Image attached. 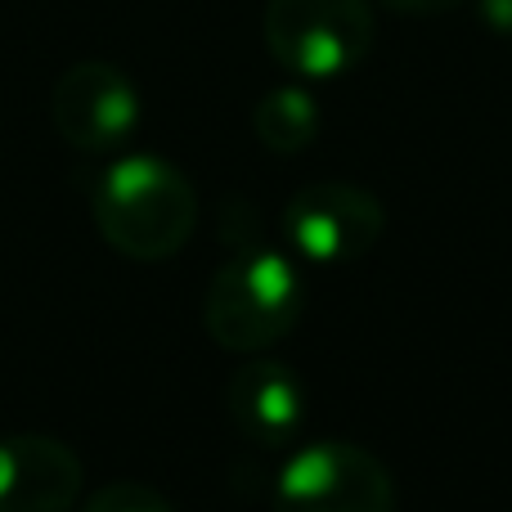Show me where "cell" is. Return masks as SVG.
<instances>
[{"label":"cell","mask_w":512,"mask_h":512,"mask_svg":"<svg viewBox=\"0 0 512 512\" xmlns=\"http://www.w3.org/2000/svg\"><path fill=\"white\" fill-rule=\"evenodd\" d=\"M382 230H387L382 203L369 189L346 185V180L301 185L283 207V239L292 256L306 265H324V270L369 256Z\"/></svg>","instance_id":"obj_5"},{"label":"cell","mask_w":512,"mask_h":512,"mask_svg":"<svg viewBox=\"0 0 512 512\" xmlns=\"http://www.w3.org/2000/svg\"><path fill=\"white\" fill-rule=\"evenodd\" d=\"M54 131L72 144L77 153H113L140 126V95H135L131 77L117 63L104 59H81L54 81L50 95Z\"/></svg>","instance_id":"obj_6"},{"label":"cell","mask_w":512,"mask_h":512,"mask_svg":"<svg viewBox=\"0 0 512 512\" xmlns=\"http://www.w3.org/2000/svg\"><path fill=\"white\" fill-rule=\"evenodd\" d=\"M252 131L279 158L310 149V140L319 135V104L306 86H274L256 99L252 108Z\"/></svg>","instance_id":"obj_9"},{"label":"cell","mask_w":512,"mask_h":512,"mask_svg":"<svg viewBox=\"0 0 512 512\" xmlns=\"http://www.w3.org/2000/svg\"><path fill=\"white\" fill-rule=\"evenodd\" d=\"M265 50L301 81H333L373 50L369 0H265Z\"/></svg>","instance_id":"obj_3"},{"label":"cell","mask_w":512,"mask_h":512,"mask_svg":"<svg viewBox=\"0 0 512 512\" xmlns=\"http://www.w3.org/2000/svg\"><path fill=\"white\" fill-rule=\"evenodd\" d=\"M86 486L81 459L54 436H0V512H72Z\"/></svg>","instance_id":"obj_7"},{"label":"cell","mask_w":512,"mask_h":512,"mask_svg":"<svg viewBox=\"0 0 512 512\" xmlns=\"http://www.w3.org/2000/svg\"><path fill=\"white\" fill-rule=\"evenodd\" d=\"M274 512H396L387 463L351 441L301 445L274 477Z\"/></svg>","instance_id":"obj_4"},{"label":"cell","mask_w":512,"mask_h":512,"mask_svg":"<svg viewBox=\"0 0 512 512\" xmlns=\"http://www.w3.org/2000/svg\"><path fill=\"white\" fill-rule=\"evenodd\" d=\"M95 230L131 261H171L198 225V194L180 167L158 153H126L108 162L90 194Z\"/></svg>","instance_id":"obj_1"},{"label":"cell","mask_w":512,"mask_h":512,"mask_svg":"<svg viewBox=\"0 0 512 512\" xmlns=\"http://www.w3.org/2000/svg\"><path fill=\"white\" fill-rule=\"evenodd\" d=\"M230 248V261L207 283L203 324L221 351L256 355L297 328L306 288H301L297 256L265 243L261 234Z\"/></svg>","instance_id":"obj_2"},{"label":"cell","mask_w":512,"mask_h":512,"mask_svg":"<svg viewBox=\"0 0 512 512\" xmlns=\"http://www.w3.org/2000/svg\"><path fill=\"white\" fill-rule=\"evenodd\" d=\"M378 5L396 9V14H414V18H427V14H450V9H459L463 0H378Z\"/></svg>","instance_id":"obj_11"},{"label":"cell","mask_w":512,"mask_h":512,"mask_svg":"<svg viewBox=\"0 0 512 512\" xmlns=\"http://www.w3.org/2000/svg\"><path fill=\"white\" fill-rule=\"evenodd\" d=\"M225 409H230V423L239 427L243 441L261 445V450H279L297 436L306 396H301V382L288 364L248 360L243 369H234L230 387H225Z\"/></svg>","instance_id":"obj_8"},{"label":"cell","mask_w":512,"mask_h":512,"mask_svg":"<svg viewBox=\"0 0 512 512\" xmlns=\"http://www.w3.org/2000/svg\"><path fill=\"white\" fill-rule=\"evenodd\" d=\"M81 512H176L153 486L140 481H113V486L95 490V495L81 504Z\"/></svg>","instance_id":"obj_10"},{"label":"cell","mask_w":512,"mask_h":512,"mask_svg":"<svg viewBox=\"0 0 512 512\" xmlns=\"http://www.w3.org/2000/svg\"><path fill=\"white\" fill-rule=\"evenodd\" d=\"M486 18L499 32H512V0H486Z\"/></svg>","instance_id":"obj_12"}]
</instances>
